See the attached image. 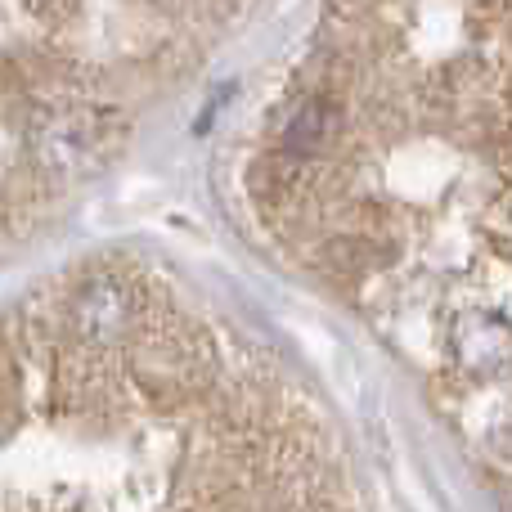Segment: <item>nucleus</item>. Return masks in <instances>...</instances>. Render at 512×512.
Here are the masks:
<instances>
[{
	"instance_id": "f03ea898",
	"label": "nucleus",
	"mask_w": 512,
	"mask_h": 512,
	"mask_svg": "<svg viewBox=\"0 0 512 512\" xmlns=\"http://www.w3.org/2000/svg\"><path fill=\"white\" fill-rule=\"evenodd\" d=\"M454 355L472 373H495L512 364V324L499 315H463L454 324Z\"/></svg>"
},
{
	"instance_id": "7ed1b4c3",
	"label": "nucleus",
	"mask_w": 512,
	"mask_h": 512,
	"mask_svg": "<svg viewBox=\"0 0 512 512\" xmlns=\"http://www.w3.org/2000/svg\"><path fill=\"white\" fill-rule=\"evenodd\" d=\"M324 140V108H301V117L288 126V144L292 149H315Z\"/></svg>"
},
{
	"instance_id": "f257e3e1",
	"label": "nucleus",
	"mask_w": 512,
	"mask_h": 512,
	"mask_svg": "<svg viewBox=\"0 0 512 512\" xmlns=\"http://www.w3.org/2000/svg\"><path fill=\"white\" fill-rule=\"evenodd\" d=\"M126 319H131V292L117 279H95L77 297V306H72V324H77L81 342H90V346L113 342L126 328Z\"/></svg>"
}]
</instances>
